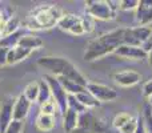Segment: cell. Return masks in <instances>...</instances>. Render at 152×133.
Wrapping results in <instances>:
<instances>
[{
    "label": "cell",
    "instance_id": "5",
    "mask_svg": "<svg viewBox=\"0 0 152 133\" xmlns=\"http://www.w3.org/2000/svg\"><path fill=\"white\" fill-rule=\"evenodd\" d=\"M119 9V1L107 0H89L86 3V15L91 16L94 20L111 21L115 20Z\"/></svg>",
    "mask_w": 152,
    "mask_h": 133
},
{
    "label": "cell",
    "instance_id": "36",
    "mask_svg": "<svg viewBox=\"0 0 152 133\" xmlns=\"http://www.w3.org/2000/svg\"><path fill=\"white\" fill-rule=\"evenodd\" d=\"M147 61H148V64L152 67V48L147 52Z\"/></svg>",
    "mask_w": 152,
    "mask_h": 133
},
{
    "label": "cell",
    "instance_id": "37",
    "mask_svg": "<svg viewBox=\"0 0 152 133\" xmlns=\"http://www.w3.org/2000/svg\"><path fill=\"white\" fill-rule=\"evenodd\" d=\"M5 23H0V37H1V32H3V27H4Z\"/></svg>",
    "mask_w": 152,
    "mask_h": 133
},
{
    "label": "cell",
    "instance_id": "8",
    "mask_svg": "<svg viewBox=\"0 0 152 133\" xmlns=\"http://www.w3.org/2000/svg\"><path fill=\"white\" fill-rule=\"evenodd\" d=\"M87 92L91 93L95 99L99 102H110L113 100L118 99V92L113 88L104 84H99V83H88L87 84Z\"/></svg>",
    "mask_w": 152,
    "mask_h": 133
},
{
    "label": "cell",
    "instance_id": "29",
    "mask_svg": "<svg viewBox=\"0 0 152 133\" xmlns=\"http://www.w3.org/2000/svg\"><path fill=\"white\" fill-rule=\"evenodd\" d=\"M24 129V121H19V120H12L11 124L7 126L4 133H21Z\"/></svg>",
    "mask_w": 152,
    "mask_h": 133
},
{
    "label": "cell",
    "instance_id": "13",
    "mask_svg": "<svg viewBox=\"0 0 152 133\" xmlns=\"http://www.w3.org/2000/svg\"><path fill=\"white\" fill-rule=\"evenodd\" d=\"M31 104L32 102L23 93L19 94L15 99V104H13V120H26V117L29 113V109H31Z\"/></svg>",
    "mask_w": 152,
    "mask_h": 133
},
{
    "label": "cell",
    "instance_id": "4",
    "mask_svg": "<svg viewBox=\"0 0 152 133\" xmlns=\"http://www.w3.org/2000/svg\"><path fill=\"white\" fill-rule=\"evenodd\" d=\"M58 27L64 32L75 36L89 33L95 29V20L88 15H76V13H63L58 23Z\"/></svg>",
    "mask_w": 152,
    "mask_h": 133
},
{
    "label": "cell",
    "instance_id": "12",
    "mask_svg": "<svg viewBox=\"0 0 152 133\" xmlns=\"http://www.w3.org/2000/svg\"><path fill=\"white\" fill-rule=\"evenodd\" d=\"M136 20L140 27L151 25L152 23V1L142 0L136 8Z\"/></svg>",
    "mask_w": 152,
    "mask_h": 133
},
{
    "label": "cell",
    "instance_id": "28",
    "mask_svg": "<svg viewBox=\"0 0 152 133\" xmlns=\"http://www.w3.org/2000/svg\"><path fill=\"white\" fill-rule=\"evenodd\" d=\"M68 108L72 110H75V112L79 113V115H81V113L88 110L87 108H84L83 105H81V102L76 99V96H72V94H68Z\"/></svg>",
    "mask_w": 152,
    "mask_h": 133
},
{
    "label": "cell",
    "instance_id": "32",
    "mask_svg": "<svg viewBox=\"0 0 152 133\" xmlns=\"http://www.w3.org/2000/svg\"><path fill=\"white\" fill-rule=\"evenodd\" d=\"M143 94H144L147 99L152 96V77L150 78V80L145 81L144 85H143Z\"/></svg>",
    "mask_w": 152,
    "mask_h": 133
},
{
    "label": "cell",
    "instance_id": "17",
    "mask_svg": "<svg viewBox=\"0 0 152 133\" xmlns=\"http://www.w3.org/2000/svg\"><path fill=\"white\" fill-rule=\"evenodd\" d=\"M59 80V83H60V85L64 88V91L67 92L68 94H72V96H76V94L79 93H83V92L87 91L86 86L83 85H79L77 83H75V81L69 80V78L67 77H56Z\"/></svg>",
    "mask_w": 152,
    "mask_h": 133
},
{
    "label": "cell",
    "instance_id": "11",
    "mask_svg": "<svg viewBox=\"0 0 152 133\" xmlns=\"http://www.w3.org/2000/svg\"><path fill=\"white\" fill-rule=\"evenodd\" d=\"M113 80L118 85L123 86V88H128V86H134L142 80V75L135 70H121V72H116L113 75Z\"/></svg>",
    "mask_w": 152,
    "mask_h": 133
},
{
    "label": "cell",
    "instance_id": "33",
    "mask_svg": "<svg viewBox=\"0 0 152 133\" xmlns=\"http://www.w3.org/2000/svg\"><path fill=\"white\" fill-rule=\"evenodd\" d=\"M8 51H10V49L0 47V67L7 65V56H8Z\"/></svg>",
    "mask_w": 152,
    "mask_h": 133
},
{
    "label": "cell",
    "instance_id": "16",
    "mask_svg": "<svg viewBox=\"0 0 152 133\" xmlns=\"http://www.w3.org/2000/svg\"><path fill=\"white\" fill-rule=\"evenodd\" d=\"M18 45L32 52L34 49H39V48L43 47V40L36 35H23L19 40Z\"/></svg>",
    "mask_w": 152,
    "mask_h": 133
},
{
    "label": "cell",
    "instance_id": "10",
    "mask_svg": "<svg viewBox=\"0 0 152 133\" xmlns=\"http://www.w3.org/2000/svg\"><path fill=\"white\" fill-rule=\"evenodd\" d=\"M113 53L118 55L119 57L131 59V60H144V59H147V52L143 49V47H135V45L123 44Z\"/></svg>",
    "mask_w": 152,
    "mask_h": 133
},
{
    "label": "cell",
    "instance_id": "25",
    "mask_svg": "<svg viewBox=\"0 0 152 133\" xmlns=\"http://www.w3.org/2000/svg\"><path fill=\"white\" fill-rule=\"evenodd\" d=\"M132 117H134V116L129 115V113H126V112L116 115L115 117H113V121H112L113 128H116L118 131H120L127 123H129V121L132 120Z\"/></svg>",
    "mask_w": 152,
    "mask_h": 133
},
{
    "label": "cell",
    "instance_id": "21",
    "mask_svg": "<svg viewBox=\"0 0 152 133\" xmlns=\"http://www.w3.org/2000/svg\"><path fill=\"white\" fill-rule=\"evenodd\" d=\"M19 27H20V20L16 16H12L10 17L7 21H5L4 27H3V32H1V37L10 36V35H13L19 31Z\"/></svg>",
    "mask_w": 152,
    "mask_h": 133
},
{
    "label": "cell",
    "instance_id": "9",
    "mask_svg": "<svg viewBox=\"0 0 152 133\" xmlns=\"http://www.w3.org/2000/svg\"><path fill=\"white\" fill-rule=\"evenodd\" d=\"M13 104L15 97L10 94H7L0 104V133H4L7 126L13 120Z\"/></svg>",
    "mask_w": 152,
    "mask_h": 133
},
{
    "label": "cell",
    "instance_id": "38",
    "mask_svg": "<svg viewBox=\"0 0 152 133\" xmlns=\"http://www.w3.org/2000/svg\"><path fill=\"white\" fill-rule=\"evenodd\" d=\"M148 104H150L151 107H152V96H151V97H148Z\"/></svg>",
    "mask_w": 152,
    "mask_h": 133
},
{
    "label": "cell",
    "instance_id": "26",
    "mask_svg": "<svg viewBox=\"0 0 152 133\" xmlns=\"http://www.w3.org/2000/svg\"><path fill=\"white\" fill-rule=\"evenodd\" d=\"M59 112V108L58 105H56L55 100L51 97L48 101H45L44 104L40 105V113H43V115H50V116H55V113Z\"/></svg>",
    "mask_w": 152,
    "mask_h": 133
},
{
    "label": "cell",
    "instance_id": "27",
    "mask_svg": "<svg viewBox=\"0 0 152 133\" xmlns=\"http://www.w3.org/2000/svg\"><path fill=\"white\" fill-rule=\"evenodd\" d=\"M143 121L147 133H152V107L148 102L144 105V112H143Z\"/></svg>",
    "mask_w": 152,
    "mask_h": 133
},
{
    "label": "cell",
    "instance_id": "1",
    "mask_svg": "<svg viewBox=\"0 0 152 133\" xmlns=\"http://www.w3.org/2000/svg\"><path fill=\"white\" fill-rule=\"evenodd\" d=\"M124 35H126V28H116L102 33L96 39H92L87 44L83 59L86 61H94L113 53L120 45L124 44Z\"/></svg>",
    "mask_w": 152,
    "mask_h": 133
},
{
    "label": "cell",
    "instance_id": "2",
    "mask_svg": "<svg viewBox=\"0 0 152 133\" xmlns=\"http://www.w3.org/2000/svg\"><path fill=\"white\" fill-rule=\"evenodd\" d=\"M63 16V11L56 4H40L35 7L28 13L23 25L34 31L39 29H50L58 25L60 17Z\"/></svg>",
    "mask_w": 152,
    "mask_h": 133
},
{
    "label": "cell",
    "instance_id": "6",
    "mask_svg": "<svg viewBox=\"0 0 152 133\" xmlns=\"http://www.w3.org/2000/svg\"><path fill=\"white\" fill-rule=\"evenodd\" d=\"M72 133H112L103 118L95 116L91 110L79 116V124Z\"/></svg>",
    "mask_w": 152,
    "mask_h": 133
},
{
    "label": "cell",
    "instance_id": "35",
    "mask_svg": "<svg viewBox=\"0 0 152 133\" xmlns=\"http://www.w3.org/2000/svg\"><path fill=\"white\" fill-rule=\"evenodd\" d=\"M151 48H152V32H151V36H150V39H148V41L143 45V49H144L145 52H148Z\"/></svg>",
    "mask_w": 152,
    "mask_h": 133
},
{
    "label": "cell",
    "instance_id": "31",
    "mask_svg": "<svg viewBox=\"0 0 152 133\" xmlns=\"http://www.w3.org/2000/svg\"><path fill=\"white\" fill-rule=\"evenodd\" d=\"M136 128H137V117H132V120L129 123H127L120 129V133H135Z\"/></svg>",
    "mask_w": 152,
    "mask_h": 133
},
{
    "label": "cell",
    "instance_id": "23",
    "mask_svg": "<svg viewBox=\"0 0 152 133\" xmlns=\"http://www.w3.org/2000/svg\"><path fill=\"white\" fill-rule=\"evenodd\" d=\"M39 83V96H37V102L40 105L44 104L45 101L51 99V89H50V85L47 84V81L44 78L37 81Z\"/></svg>",
    "mask_w": 152,
    "mask_h": 133
},
{
    "label": "cell",
    "instance_id": "18",
    "mask_svg": "<svg viewBox=\"0 0 152 133\" xmlns=\"http://www.w3.org/2000/svg\"><path fill=\"white\" fill-rule=\"evenodd\" d=\"M79 113H76L75 110L72 109H67V112L63 115V128L66 132H69L72 133L76 129L79 124Z\"/></svg>",
    "mask_w": 152,
    "mask_h": 133
},
{
    "label": "cell",
    "instance_id": "3",
    "mask_svg": "<svg viewBox=\"0 0 152 133\" xmlns=\"http://www.w3.org/2000/svg\"><path fill=\"white\" fill-rule=\"evenodd\" d=\"M37 65L50 70L51 75L55 77H67L83 86H87L88 84L83 73L68 59L59 57V56H45V57H40L37 60Z\"/></svg>",
    "mask_w": 152,
    "mask_h": 133
},
{
    "label": "cell",
    "instance_id": "15",
    "mask_svg": "<svg viewBox=\"0 0 152 133\" xmlns=\"http://www.w3.org/2000/svg\"><path fill=\"white\" fill-rule=\"evenodd\" d=\"M129 31H131V35L135 39V41H136L140 47H143V45L148 41V39H150V36H151L152 25H147V27L139 25V27H135V28H129Z\"/></svg>",
    "mask_w": 152,
    "mask_h": 133
},
{
    "label": "cell",
    "instance_id": "30",
    "mask_svg": "<svg viewBox=\"0 0 152 133\" xmlns=\"http://www.w3.org/2000/svg\"><path fill=\"white\" fill-rule=\"evenodd\" d=\"M139 5L137 0H123L119 1V9L120 11H135Z\"/></svg>",
    "mask_w": 152,
    "mask_h": 133
},
{
    "label": "cell",
    "instance_id": "24",
    "mask_svg": "<svg viewBox=\"0 0 152 133\" xmlns=\"http://www.w3.org/2000/svg\"><path fill=\"white\" fill-rule=\"evenodd\" d=\"M23 94L31 102L37 101V96H39V83L34 81V83H29L28 85L24 88Z\"/></svg>",
    "mask_w": 152,
    "mask_h": 133
},
{
    "label": "cell",
    "instance_id": "14",
    "mask_svg": "<svg viewBox=\"0 0 152 133\" xmlns=\"http://www.w3.org/2000/svg\"><path fill=\"white\" fill-rule=\"evenodd\" d=\"M31 51L26 49L23 47H15L12 49L8 51V56H7V65H13V64L20 63L21 60L27 59L29 55H31Z\"/></svg>",
    "mask_w": 152,
    "mask_h": 133
},
{
    "label": "cell",
    "instance_id": "34",
    "mask_svg": "<svg viewBox=\"0 0 152 133\" xmlns=\"http://www.w3.org/2000/svg\"><path fill=\"white\" fill-rule=\"evenodd\" d=\"M135 133H147L144 126V121H143V117H137V128Z\"/></svg>",
    "mask_w": 152,
    "mask_h": 133
},
{
    "label": "cell",
    "instance_id": "7",
    "mask_svg": "<svg viewBox=\"0 0 152 133\" xmlns=\"http://www.w3.org/2000/svg\"><path fill=\"white\" fill-rule=\"evenodd\" d=\"M47 84L50 85V89H51V97L55 100L56 105L59 108V112L61 115L67 112L68 109V93L64 91V88L60 85L59 80L52 75H44L43 76Z\"/></svg>",
    "mask_w": 152,
    "mask_h": 133
},
{
    "label": "cell",
    "instance_id": "20",
    "mask_svg": "<svg viewBox=\"0 0 152 133\" xmlns=\"http://www.w3.org/2000/svg\"><path fill=\"white\" fill-rule=\"evenodd\" d=\"M76 99H77L79 101L81 102V105H83L84 108H87L88 110L89 109H95V108H99L100 105H102V102H99L91 93H88L87 91L83 92V93L76 94Z\"/></svg>",
    "mask_w": 152,
    "mask_h": 133
},
{
    "label": "cell",
    "instance_id": "22",
    "mask_svg": "<svg viewBox=\"0 0 152 133\" xmlns=\"http://www.w3.org/2000/svg\"><path fill=\"white\" fill-rule=\"evenodd\" d=\"M21 36H23V33H21L20 31H18L16 33L10 35V36L0 37V47L7 48V49H12V48L18 47L19 40H20Z\"/></svg>",
    "mask_w": 152,
    "mask_h": 133
},
{
    "label": "cell",
    "instance_id": "19",
    "mask_svg": "<svg viewBox=\"0 0 152 133\" xmlns=\"http://www.w3.org/2000/svg\"><path fill=\"white\" fill-rule=\"evenodd\" d=\"M36 128L40 132H50L55 128L56 121H55V116H50V115H43L39 113L36 118Z\"/></svg>",
    "mask_w": 152,
    "mask_h": 133
}]
</instances>
